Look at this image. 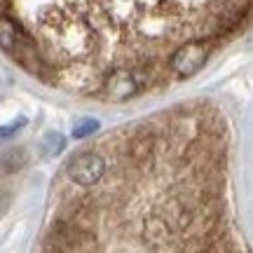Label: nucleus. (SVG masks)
<instances>
[{"label":"nucleus","mask_w":253,"mask_h":253,"mask_svg":"<svg viewBox=\"0 0 253 253\" xmlns=\"http://www.w3.org/2000/svg\"><path fill=\"white\" fill-rule=\"evenodd\" d=\"M0 49L9 54L19 66L28 68L31 73L40 71V56L36 52L33 40L24 33V28L19 26L14 19L0 17Z\"/></svg>","instance_id":"1"},{"label":"nucleus","mask_w":253,"mask_h":253,"mask_svg":"<svg viewBox=\"0 0 253 253\" xmlns=\"http://www.w3.org/2000/svg\"><path fill=\"white\" fill-rule=\"evenodd\" d=\"M66 171H68V178L73 183L87 188V185H94L101 181V176L106 171V162L99 153H78L68 162Z\"/></svg>","instance_id":"2"},{"label":"nucleus","mask_w":253,"mask_h":253,"mask_svg":"<svg viewBox=\"0 0 253 253\" xmlns=\"http://www.w3.org/2000/svg\"><path fill=\"white\" fill-rule=\"evenodd\" d=\"M209 49L202 40H190L183 47H178L171 56V71L178 73L181 78H188V75H195V73L204 66L207 61Z\"/></svg>","instance_id":"3"},{"label":"nucleus","mask_w":253,"mask_h":253,"mask_svg":"<svg viewBox=\"0 0 253 253\" xmlns=\"http://www.w3.org/2000/svg\"><path fill=\"white\" fill-rule=\"evenodd\" d=\"M141 87H143V82L138 80V75H136V73H129V71L113 73L108 80H106V94H108V99H113V101L129 99V96H134Z\"/></svg>","instance_id":"4"},{"label":"nucleus","mask_w":253,"mask_h":253,"mask_svg":"<svg viewBox=\"0 0 253 253\" xmlns=\"http://www.w3.org/2000/svg\"><path fill=\"white\" fill-rule=\"evenodd\" d=\"M28 162V155L24 148H9L5 153L0 155V167L5 171H19L21 167H26Z\"/></svg>","instance_id":"5"},{"label":"nucleus","mask_w":253,"mask_h":253,"mask_svg":"<svg viewBox=\"0 0 253 253\" xmlns=\"http://www.w3.org/2000/svg\"><path fill=\"white\" fill-rule=\"evenodd\" d=\"M99 120H82L73 126V138H87V136L96 134L99 131Z\"/></svg>","instance_id":"6"},{"label":"nucleus","mask_w":253,"mask_h":253,"mask_svg":"<svg viewBox=\"0 0 253 253\" xmlns=\"http://www.w3.org/2000/svg\"><path fill=\"white\" fill-rule=\"evenodd\" d=\"M26 122H28V120L21 115L19 120H12V122H7V125L0 126V145L5 143V141H9V138H12V136L21 129V126H26Z\"/></svg>","instance_id":"7"},{"label":"nucleus","mask_w":253,"mask_h":253,"mask_svg":"<svg viewBox=\"0 0 253 253\" xmlns=\"http://www.w3.org/2000/svg\"><path fill=\"white\" fill-rule=\"evenodd\" d=\"M63 145H66V138H63L61 134H54V131H52V134H47L45 136V148H47V155H59L63 150Z\"/></svg>","instance_id":"8"}]
</instances>
